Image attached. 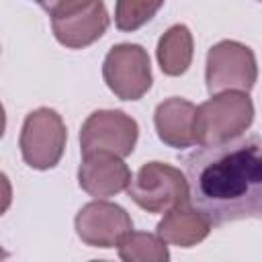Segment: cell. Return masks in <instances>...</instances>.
I'll list each match as a JSON object with an SVG mask.
<instances>
[{"mask_svg": "<svg viewBox=\"0 0 262 262\" xmlns=\"http://www.w3.org/2000/svg\"><path fill=\"white\" fill-rule=\"evenodd\" d=\"M188 201L211 225L262 217V139L258 133L201 145L182 158Z\"/></svg>", "mask_w": 262, "mask_h": 262, "instance_id": "obj_1", "label": "cell"}, {"mask_svg": "<svg viewBox=\"0 0 262 262\" xmlns=\"http://www.w3.org/2000/svg\"><path fill=\"white\" fill-rule=\"evenodd\" d=\"M254 123V102L248 92L227 90L211 94L209 100L196 106L194 141L199 145H215L235 139Z\"/></svg>", "mask_w": 262, "mask_h": 262, "instance_id": "obj_2", "label": "cell"}, {"mask_svg": "<svg viewBox=\"0 0 262 262\" xmlns=\"http://www.w3.org/2000/svg\"><path fill=\"white\" fill-rule=\"evenodd\" d=\"M68 129L61 115L49 106H39L25 117L18 147L23 160L33 170L55 168L63 156Z\"/></svg>", "mask_w": 262, "mask_h": 262, "instance_id": "obj_3", "label": "cell"}, {"mask_svg": "<svg viewBox=\"0 0 262 262\" xmlns=\"http://www.w3.org/2000/svg\"><path fill=\"white\" fill-rule=\"evenodd\" d=\"M205 80L209 94L227 90L250 92L258 80V63L254 51L239 41H219L207 51Z\"/></svg>", "mask_w": 262, "mask_h": 262, "instance_id": "obj_4", "label": "cell"}, {"mask_svg": "<svg viewBox=\"0 0 262 262\" xmlns=\"http://www.w3.org/2000/svg\"><path fill=\"white\" fill-rule=\"evenodd\" d=\"M129 196L147 213H166L180 201L188 199L186 176L164 162L143 164L127 186Z\"/></svg>", "mask_w": 262, "mask_h": 262, "instance_id": "obj_5", "label": "cell"}, {"mask_svg": "<svg viewBox=\"0 0 262 262\" xmlns=\"http://www.w3.org/2000/svg\"><path fill=\"white\" fill-rule=\"evenodd\" d=\"M102 78L121 100H139L151 88V63L147 51L137 43H119L102 61Z\"/></svg>", "mask_w": 262, "mask_h": 262, "instance_id": "obj_6", "label": "cell"}, {"mask_svg": "<svg viewBox=\"0 0 262 262\" xmlns=\"http://www.w3.org/2000/svg\"><path fill=\"white\" fill-rule=\"evenodd\" d=\"M139 125L123 111L100 108L88 115L80 129L82 156L94 151H108L119 158H127L137 143Z\"/></svg>", "mask_w": 262, "mask_h": 262, "instance_id": "obj_7", "label": "cell"}, {"mask_svg": "<svg viewBox=\"0 0 262 262\" xmlns=\"http://www.w3.org/2000/svg\"><path fill=\"white\" fill-rule=\"evenodd\" d=\"M76 233L78 237L90 246V248H115L125 233L133 229L131 215L115 203H108L104 199H96L92 203H86L76 219Z\"/></svg>", "mask_w": 262, "mask_h": 262, "instance_id": "obj_8", "label": "cell"}, {"mask_svg": "<svg viewBox=\"0 0 262 262\" xmlns=\"http://www.w3.org/2000/svg\"><path fill=\"white\" fill-rule=\"evenodd\" d=\"M131 182V170L123 158L108 151H94L82 156L78 168V184L94 199H108L127 190Z\"/></svg>", "mask_w": 262, "mask_h": 262, "instance_id": "obj_9", "label": "cell"}, {"mask_svg": "<svg viewBox=\"0 0 262 262\" xmlns=\"http://www.w3.org/2000/svg\"><path fill=\"white\" fill-rule=\"evenodd\" d=\"M108 25L111 18L102 0H92L80 10L51 18V29L57 43L68 49H84L92 45L106 33Z\"/></svg>", "mask_w": 262, "mask_h": 262, "instance_id": "obj_10", "label": "cell"}, {"mask_svg": "<svg viewBox=\"0 0 262 262\" xmlns=\"http://www.w3.org/2000/svg\"><path fill=\"white\" fill-rule=\"evenodd\" d=\"M194 113L196 106L180 96L162 100L154 113L156 133L162 143L174 149L192 147L194 141Z\"/></svg>", "mask_w": 262, "mask_h": 262, "instance_id": "obj_11", "label": "cell"}, {"mask_svg": "<svg viewBox=\"0 0 262 262\" xmlns=\"http://www.w3.org/2000/svg\"><path fill=\"white\" fill-rule=\"evenodd\" d=\"M209 231H211L209 219L188 199L168 209L156 227V233L166 244L178 248H192L201 244L209 235Z\"/></svg>", "mask_w": 262, "mask_h": 262, "instance_id": "obj_12", "label": "cell"}, {"mask_svg": "<svg viewBox=\"0 0 262 262\" xmlns=\"http://www.w3.org/2000/svg\"><path fill=\"white\" fill-rule=\"evenodd\" d=\"M194 55V39L186 25H172L158 41L156 57L160 63V70L166 76H182Z\"/></svg>", "mask_w": 262, "mask_h": 262, "instance_id": "obj_13", "label": "cell"}, {"mask_svg": "<svg viewBox=\"0 0 262 262\" xmlns=\"http://www.w3.org/2000/svg\"><path fill=\"white\" fill-rule=\"evenodd\" d=\"M119 258L125 262H168L170 252L166 242L158 233L129 231L117 244Z\"/></svg>", "mask_w": 262, "mask_h": 262, "instance_id": "obj_14", "label": "cell"}, {"mask_svg": "<svg viewBox=\"0 0 262 262\" xmlns=\"http://www.w3.org/2000/svg\"><path fill=\"white\" fill-rule=\"evenodd\" d=\"M162 6L164 0H117L115 25L123 33H133L147 25Z\"/></svg>", "mask_w": 262, "mask_h": 262, "instance_id": "obj_15", "label": "cell"}, {"mask_svg": "<svg viewBox=\"0 0 262 262\" xmlns=\"http://www.w3.org/2000/svg\"><path fill=\"white\" fill-rule=\"evenodd\" d=\"M39 6L53 18V16H63L74 10H80L82 6L90 4L92 0H37Z\"/></svg>", "mask_w": 262, "mask_h": 262, "instance_id": "obj_16", "label": "cell"}, {"mask_svg": "<svg viewBox=\"0 0 262 262\" xmlns=\"http://www.w3.org/2000/svg\"><path fill=\"white\" fill-rule=\"evenodd\" d=\"M12 205V184L4 172H0V217L10 209Z\"/></svg>", "mask_w": 262, "mask_h": 262, "instance_id": "obj_17", "label": "cell"}, {"mask_svg": "<svg viewBox=\"0 0 262 262\" xmlns=\"http://www.w3.org/2000/svg\"><path fill=\"white\" fill-rule=\"evenodd\" d=\"M4 129H6V111H4V106L0 102V139L4 135Z\"/></svg>", "mask_w": 262, "mask_h": 262, "instance_id": "obj_18", "label": "cell"}, {"mask_svg": "<svg viewBox=\"0 0 262 262\" xmlns=\"http://www.w3.org/2000/svg\"><path fill=\"white\" fill-rule=\"evenodd\" d=\"M4 258H8V252H6V250H2V248H0V260H4Z\"/></svg>", "mask_w": 262, "mask_h": 262, "instance_id": "obj_19", "label": "cell"}]
</instances>
